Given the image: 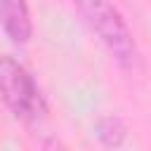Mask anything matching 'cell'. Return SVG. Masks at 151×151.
<instances>
[{
	"mask_svg": "<svg viewBox=\"0 0 151 151\" xmlns=\"http://www.w3.org/2000/svg\"><path fill=\"white\" fill-rule=\"evenodd\" d=\"M71 5L123 71H134L139 66L134 35L123 14L111 5V0H71Z\"/></svg>",
	"mask_w": 151,
	"mask_h": 151,
	"instance_id": "obj_1",
	"label": "cell"
},
{
	"mask_svg": "<svg viewBox=\"0 0 151 151\" xmlns=\"http://www.w3.org/2000/svg\"><path fill=\"white\" fill-rule=\"evenodd\" d=\"M0 99L12 118L21 123H35L47 111L35 78L12 54L0 57Z\"/></svg>",
	"mask_w": 151,
	"mask_h": 151,
	"instance_id": "obj_2",
	"label": "cell"
},
{
	"mask_svg": "<svg viewBox=\"0 0 151 151\" xmlns=\"http://www.w3.org/2000/svg\"><path fill=\"white\" fill-rule=\"evenodd\" d=\"M0 28L14 45H26L33 38V19L26 0H0Z\"/></svg>",
	"mask_w": 151,
	"mask_h": 151,
	"instance_id": "obj_3",
	"label": "cell"
},
{
	"mask_svg": "<svg viewBox=\"0 0 151 151\" xmlns=\"http://www.w3.org/2000/svg\"><path fill=\"white\" fill-rule=\"evenodd\" d=\"M92 130H94L97 142L104 149H109V151H118L125 144V139H127V125H125V120L118 113H104V116H99L94 120Z\"/></svg>",
	"mask_w": 151,
	"mask_h": 151,
	"instance_id": "obj_4",
	"label": "cell"
},
{
	"mask_svg": "<svg viewBox=\"0 0 151 151\" xmlns=\"http://www.w3.org/2000/svg\"><path fill=\"white\" fill-rule=\"evenodd\" d=\"M40 151H66V146H64V144H61L57 137H47V139L42 142Z\"/></svg>",
	"mask_w": 151,
	"mask_h": 151,
	"instance_id": "obj_5",
	"label": "cell"
}]
</instances>
